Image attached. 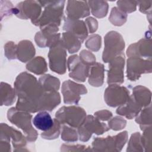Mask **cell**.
<instances>
[{"instance_id":"obj_23","label":"cell","mask_w":152,"mask_h":152,"mask_svg":"<svg viewBox=\"0 0 152 152\" xmlns=\"http://www.w3.org/2000/svg\"><path fill=\"white\" fill-rule=\"evenodd\" d=\"M109 19L113 24L120 26L126 21V14L118 8L114 7L111 11Z\"/></svg>"},{"instance_id":"obj_25","label":"cell","mask_w":152,"mask_h":152,"mask_svg":"<svg viewBox=\"0 0 152 152\" xmlns=\"http://www.w3.org/2000/svg\"><path fill=\"white\" fill-rule=\"evenodd\" d=\"M59 122L56 119H54V125L52 128L48 131H45L43 134H42V136L46 137V138H53L56 137H58L59 133Z\"/></svg>"},{"instance_id":"obj_13","label":"cell","mask_w":152,"mask_h":152,"mask_svg":"<svg viewBox=\"0 0 152 152\" xmlns=\"http://www.w3.org/2000/svg\"><path fill=\"white\" fill-rule=\"evenodd\" d=\"M64 29L75 35L76 37L81 42H83L87 35V29L84 22L77 19L66 18L64 23Z\"/></svg>"},{"instance_id":"obj_6","label":"cell","mask_w":152,"mask_h":152,"mask_svg":"<svg viewBox=\"0 0 152 152\" xmlns=\"http://www.w3.org/2000/svg\"><path fill=\"white\" fill-rule=\"evenodd\" d=\"M66 52L65 46L61 42H58L49 51V58L50 69L59 74L65 72Z\"/></svg>"},{"instance_id":"obj_1","label":"cell","mask_w":152,"mask_h":152,"mask_svg":"<svg viewBox=\"0 0 152 152\" xmlns=\"http://www.w3.org/2000/svg\"><path fill=\"white\" fill-rule=\"evenodd\" d=\"M45 10L36 24H40V27L46 24L59 25L62 17L65 1H38Z\"/></svg>"},{"instance_id":"obj_10","label":"cell","mask_w":152,"mask_h":152,"mask_svg":"<svg viewBox=\"0 0 152 152\" xmlns=\"http://www.w3.org/2000/svg\"><path fill=\"white\" fill-rule=\"evenodd\" d=\"M69 76L79 81H84L88 72V67L84 62L80 61L78 56H70L68 59Z\"/></svg>"},{"instance_id":"obj_4","label":"cell","mask_w":152,"mask_h":152,"mask_svg":"<svg viewBox=\"0 0 152 152\" xmlns=\"http://www.w3.org/2000/svg\"><path fill=\"white\" fill-rule=\"evenodd\" d=\"M41 7L39 1H24L14 7L13 13L21 18H31L32 23L34 24L40 15Z\"/></svg>"},{"instance_id":"obj_17","label":"cell","mask_w":152,"mask_h":152,"mask_svg":"<svg viewBox=\"0 0 152 152\" xmlns=\"http://www.w3.org/2000/svg\"><path fill=\"white\" fill-rule=\"evenodd\" d=\"M34 46L30 42L27 40L22 41L18 45V50L17 52L18 53L17 57L20 60L25 62L34 56Z\"/></svg>"},{"instance_id":"obj_16","label":"cell","mask_w":152,"mask_h":152,"mask_svg":"<svg viewBox=\"0 0 152 152\" xmlns=\"http://www.w3.org/2000/svg\"><path fill=\"white\" fill-rule=\"evenodd\" d=\"M141 106L137 104V102L133 97L128 100L126 104H124L123 106L120 107L116 110V112L120 115H124L129 119L134 117L140 111Z\"/></svg>"},{"instance_id":"obj_7","label":"cell","mask_w":152,"mask_h":152,"mask_svg":"<svg viewBox=\"0 0 152 152\" xmlns=\"http://www.w3.org/2000/svg\"><path fill=\"white\" fill-rule=\"evenodd\" d=\"M109 129L106 124L100 123L92 116H88L78 128L80 140L85 141L88 140L93 132L102 134Z\"/></svg>"},{"instance_id":"obj_15","label":"cell","mask_w":152,"mask_h":152,"mask_svg":"<svg viewBox=\"0 0 152 152\" xmlns=\"http://www.w3.org/2000/svg\"><path fill=\"white\" fill-rule=\"evenodd\" d=\"M33 125L36 128L43 131H48L54 125V120L52 119L49 113L42 111L36 114L33 119Z\"/></svg>"},{"instance_id":"obj_24","label":"cell","mask_w":152,"mask_h":152,"mask_svg":"<svg viewBox=\"0 0 152 152\" xmlns=\"http://www.w3.org/2000/svg\"><path fill=\"white\" fill-rule=\"evenodd\" d=\"M118 8L124 12H131L136 10L137 1H118Z\"/></svg>"},{"instance_id":"obj_21","label":"cell","mask_w":152,"mask_h":152,"mask_svg":"<svg viewBox=\"0 0 152 152\" xmlns=\"http://www.w3.org/2000/svg\"><path fill=\"white\" fill-rule=\"evenodd\" d=\"M1 97L2 105H10L15 100V92L10 85L2 83L1 86Z\"/></svg>"},{"instance_id":"obj_20","label":"cell","mask_w":152,"mask_h":152,"mask_svg":"<svg viewBox=\"0 0 152 152\" xmlns=\"http://www.w3.org/2000/svg\"><path fill=\"white\" fill-rule=\"evenodd\" d=\"M62 43L66 48L68 49L69 53H74L77 52L81 46V42L77 37H74L72 34L69 32L64 33Z\"/></svg>"},{"instance_id":"obj_12","label":"cell","mask_w":152,"mask_h":152,"mask_svg":"<svg viewBox=\"0 0 152 152\" xmlns=\"http://www.w3.org/2000/svg\"><path fill=\"white\" fill-rule=\"evenodd\" d=\"M124 65V58L122 56H116L111 61L110 69L108 72L107 83H119L124 81L123 68Z\"/></svg>"},{"instance_id":"obj_14","label":"cell","mask_w":152,"mask_h":152,"mask_svg":"<svg viewBox=\"0 0 152 152\" xmlns=\"http://www.w3.org/2000/svg\"><path fill=\"white\" fill-rule=\"evenodd\" d=\"M147 64V61H143L139 58H130L128 59L127 68V77L131 80L137 79L141 73L144 72L147 70L145 67Z\"/></svg>"},{"instance_id":"obj_2","label":"cell","mask_w":152,"mask_h":152,"mask_svg":"<svg viewBox=\"0 0 152 152\" xmlns=\"http://www.w3.org/2000/svg\"><path fill=\"white\" fill-rule=\"evenodd\" d=\"M86 112L78 107H62L56 113V119L62 123H67L73 127L80 126L86 118Z\"/></svg>"},{"instance_id":"obj_26","label":"cell","mask_w":152,"mask_h":152,"mask_svg":"<svg viewBox=\"0 0 152 152\" xmlns=\"http://www.w3.org/2000/svg\"><path fill=\"white\" fill-rule=\"evenodd\" d=\"M94 114L98 118H100L99 119L102 120H107L112 116V113L107 110H102L96 112Z\"/></svg>"},{"instance_id":"obj_19","label":"cell","mask_w":152,"mask_h":152,"mask_svg":"<svg viewBox=\"0 0 152 152\" xmlns=\"http://www.w3.org/2000/svg\"><path fill=\"white\" fill-rule=\"evenodd\" d=\"M88 5L91 8L92 14L99 18L105 16L107 12L108 4L104 1H89Z\"/></svg>"},{"instance_id":"obj_8","label":"cell","mask_w":152,"mask_h":152,"mask_svg":"<svg viewBox=\"0 0 152 152\" xmlns=\"http://www.w3.org/2000/svg\"><path fill=\"white\" fill-rule=\"evenodd\" d=\"M104 95L106 103L112 107L124 104L129 99V91L116 85L110 86L106 90Z\"/></svg>"},{"instance_id":"obj_9","label":"cell","mask_w":152,"mask_h":152,"mask_svg":"<svg viewBox=\"0 0 152 152\" xmlns=\"http://www.w3.org/2000/svg\"><path fill=\"white\" fill-rule=\"evenodd\" d=\"M86 92V88L83 85L78 84L70 80L63 83L62 93L65 103H77L80 100L79 95Z\"/></svg>"},{"instance_id":"obj_22","label":"cell","mask_w":152,"mask_h":152,"mask_svg":"<svg viewBox=\"0 0 152 152\" xmlns=\"http://www.w3.org/2000/svg\"><path fill=\"white\" fill-rule=\"evenodd\" d=\"M27 69L34 72L36 74H42L46 71V65L45 61L40 56L36 58L27 65Z\"/></svg>"},{"instance_id":"obj_3","label":"cell","mask_w":152,"mask_h":152,"mask_svg":"<svg viewBox=\"0 0 152 152\" xmlns=\"http://www.w3.org/2000/svg\"><path fill=\"white\" fill-rule=\"evenodd\" d=\"M104 42L105 49L103 54V59L105 62H107L122 52L125 45L121 36L115 31L108 33L105 37Z\"/></svg>"},{"instance_id":"obj_5","label":"cell","mask_w":152,"mask_h":152,"mask_svg":"<svg viewBox=\"0 0 152 152\" xmlns=\"http://www.w3.org/2000/svg\"><path fill=\"white\" fill-rule=\"evenodd\" d=\"M31 115L24 112L17 110V108L12 107L8 112L9 121L21 128L27 134L36 138L37 132L33 128L31 124Z\"/></svg>"},{"instance_id":"obj_18","label":"cell","mask_w":152,"mask_h":152,"mask_svg":"<svg viewBox=\"0 0 152 152\" xmlns=\"http://www.w3.org/2000/svg\"><path fill=\"white\" fill-rule=\"evenodd\" d=\"M103 80V66L97 63L91 68L89 83L93 86H100Z\"/></svg>"},{"instance_id":"obj_11","label":"cell","mask_w":152,"mask_h":152,"mask_svg":"<svg viewBox=\"0 0 152 152\" xmlns=\"http://www.w3.org/2000/svg\"><path fill=\"white\" fill-rule=\"evenodd\" d=\"M66 13L68 18L71 19H78L88 15L90 11L88 1H68Z\"/></svg>"}]
</instances>
